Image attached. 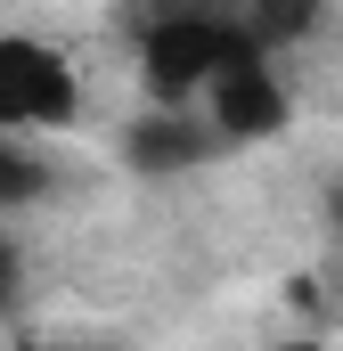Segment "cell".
<instances>
[{"label":"cell","instance_id":"obj_1","mask_svg":"<svg viewBox=\"0 0 343 351\" xmlns=\"http://www.w3.org/2000/svg\"><path fill=\"white\" fill-rule=\"evenodd\" d=\"M229 49H246V33H237V16H221V8H172V16H156V25H147V49H139L156 106L196 98Z\"/></svg>","mask_w":343,"mask_h":351},{"label":"cell","instance_id":"obj_5","mask_svg":"<svg viewBox=\"0 0 343 351\" xmlns=\"http://www.w3.org/2000/svg\"><path fill=\"white\" fill-rule=\"evenodd\" d=\"M229 16H237V33L254 49H278V41H303L319 25V0H237Z\"/></svg>","mask_w":343,"mask_h":351},{"label":"cell","instance_id":"obj_3","mask_svg":"<svg viewBox=\"0 0 343 351\" xmlns=\"http://www.w3.org/2000/svg\"><path fill=\"white\" fill-rule=\"evenodd\" d=\"M204 98H213V131L221 139H270L286 123V90H278V74H270V58H261L254 41L213 66Z\"/></svg>","mask_w":343,"mask_h":351},{"label":"cell","instance_id":"obj_4","mask_svg":"<svg viewBox=\"0 0 343 351\" xmlns=\"http://www.w3.org/2000/svg\"><path fill=\"white\" fill-rule=\"evenodd\" d=\"M196 156H204V131L180 106H156L147 123H131V164L139 172H188Z\"/></svg>","mask_w":343,"mask_h":351},{"label":"cell","instance_id":"obj_6","mask_svg":"<svg viewBox=\"0 0 343 351\" xmlns=\"http://www.w3.org/2000/svg\"><path fill=\"white\" fill-rule=\"evenodd\" d=\"M33 196H41V164L0 139V213H8V204H33Z\"/></svg>","mask_w":343,"mask_h":351},{"label":"cell","instance_id":"obj_8","mask_svg":"<svg viewBox=\"0 0 343 351\" xmlns=\"http://www.w3.org/2000/svg\"><path fill=\"white\" fill-rule=\"evenodd\" d=\"M335 229H343V188H335Z\"/></svg>","mask_w":343,"mask_h":351},{"label":"cell","instance_id":"obj_2","mask_svg":"<svg viewBox=\"0 0 343 351\" xmlns=\"http://www.w3.org/2000/svg\"><path fill=\"white\" fill-rule=\"evenodd\" d=\"M74 106H82V82L58 49L0 33V131H33V123L58 131V123H74Z\"/></svg>","mask_w":343,"mask_h":351},{"label":"cell","instance_id":"obj_7","mask_svg":"<svg viewBox=\"0 0 343 351\" xmlns=\"http://www.w3.org/2000/svg\"><path fill=\"white\" fill-rule=\"evenodd\" d=\"M8 302H16V245L0 237V311H8Z\"/></svg>","mask_w":343,"mask_h":351}]
</instances>
